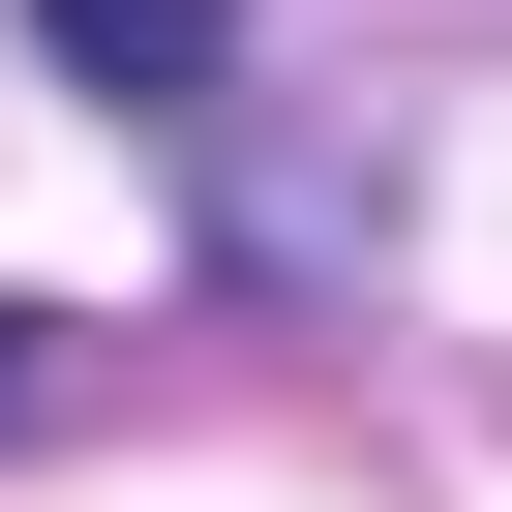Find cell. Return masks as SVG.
<instances>
[{
	"label": "cell",
	"instance_id": "1",
	"mask_svg": "<svg viewBox=\"0 0 512 512\" xmlns=\"http://www.w3.org/2000/svg\"><path fill=\"white\" fill-rule=\"evenodd\" d=\"M31 31H61L121 121H211V91H241V0H31Z\"/></svg>",
	"mask_w": 512,
	"mask_h": 512
},
{
	"label": "cell",
	"instance_id": "2",
	"mask_svg": "<svg viewBox=\"0 0 512 512\" xmlns=\"http://www.w3.org/2000/svg\"><path fill=\"white\" fill-rule=\"evenodd\" d=\"M31 422H61V332H31V302H0V452H31Z\"/></svg>",
	"mask_w": 512,
	"mask_h": 512
}]
</instances>
